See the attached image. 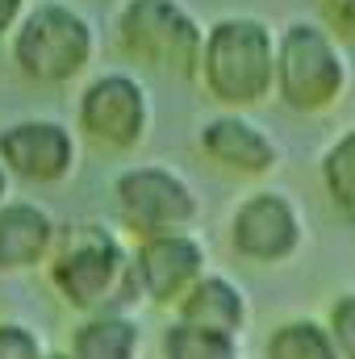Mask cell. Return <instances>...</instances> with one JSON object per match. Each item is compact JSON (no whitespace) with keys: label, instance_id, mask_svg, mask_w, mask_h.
I'll return each instance as SVG.
<instances>
[{"label":"cell","instance_id":"obj_1","mask_svg":"<svg viewBox=\"0 0 355 359\" xmlns=\"http://www.w3.org/2000/svg\"><path fill=\"white\" fill-rule=\"evenodd\" d=\"M51 284L67 297V305L113 313L117 305H130L142 297L138 271L113 230L96 222H76L67 230H55L51 247Z\"/></svg>","mask_w":355,"mask_h":359},{"label":"cell","instance_id":"obj_2","mask_svg":"<svg viewBox=\"0 0 355 359\" xmlns=\"http://www.w3.org/2000/svg\"><path fill=\"white\" fill-rule=\"evenodd\" d=\"M201 88L226 109L260 104L276 92V29L264 17H222L205 29Z\"/></svg>","mask_w":355,"mask_h":359},{"label":"cell","instance_id":"obj_3","mask_svg":"<svg viewBox=\"0 0 355 359\" xmlns=\"http://www.w3.org/2000/svg\"><path fill=\"white\" fill-rule=\"evenodd\" d=\"M113 46L134 67L163 80H196L205 25L184 0H121Z\"/></svg>","mask_w":355,"mask_h":359},{"label":"cell","instance_id":"obj_4","mask_svg":"<svg viewBox=\"0 0 355 359\" xmlns=\"http://www.w3.org/2000/svg\"><path fill=\"white\" fill-rule=\"evenodd\" d=\"M96 59V25L67 0H38L13 29V63L34 84H72Z\"/></svg>","mask_w":355,"mask_h":359},{"label":"cell","instance_id":"obj_5","mask_svg":"<svg viewBox=\"0 0 355 359\" xmlns=\"http://www.w3.org/2000/svg\"><path fill=\"white\" fill-rule=\"evenodd\" d=\"M347 92V59L322 21H293L276 34V96L305 117L330 113Z\"/></svg>","mask_w":355,"mask_h":359},{"label":"cell","instance_id":"obj_6","mask_svg":"<svg viewBox=\"0 0 355 359\" xmlns=\"http://www.w3.org/2000/svg\"><path fill=\"white\" fill-rule=\"evenodd\" d=\"M80 134L100 151H134L151 126V100L138 76L130 72H100L92 76L76 104Z\"/></svg>","mask_w":355,"mask_h":359},{"label":"cell","instance_id":"obj_7","mask_svg":"<svg viewBox=\"0 0 355 359\" xmlns=\"http://www.w3.org/2000/svg\"><path fill=\"white\" fill-rule=\"evenodd\" d=\"M113 205L117 217L130 234L155 238V234H180L196 217V196L192 188L168 172V168H134L121 172L113 184Z\"/></svg>","mask_w":355,"mask_h":359},{"label":"cell","instance_id":"obj_8","mask_svg":"<svg viewBox=\"0 0 355 359\" xmlns=\"http://www.w3.org/2000/svg\"><path fill=\"white\" fill-rule=\"evenodd\" d=\"M0 159L8 163V172L29 184H55L76 168V138L67 126L34 117V121H17L0 134Z\"/></svg>","mask_w":355,"mask_h":359},{"label":"cell","instance_id":"obj_9","mask_svg":"<svg viewBox=\"0 0 355 359\" xmlns=\"http://www.w3.org/2000/svg\"><path fill=\"white\" fill-rule=\"evenodd\" d=\"M230 243L243 259L251 264H280L297 251L301 243V222L297 209L280 192H260L247 196L230 222Z\"/></svg>","mask_w":355,"mask_h":359},{"label":"cell","instance_id":"obj_10","mask_svg":"<svg viewBox=\"0 0 355 359\" xmlns=\"http://www.w3.org/2000/svg\"><path fill=\"white\" fill-rule=\"evenodd\" d=\"M201 268H205V251L188 234H155V238H142V247L134 255L138 288L155 305H176L180 297L201 280Z\"/></svg>","mask_w":355,"mask_h":359},{"label":"cell","instance_id":"obj_11","mask_svg":"<svg viewBox=\"0 0 355 359\" xmlns=\"http://www.w3.org/2000/svg\"><path fill=\"white\" fill-rule=\"evenodd\" d=\"M201 155L234 176H267L280 159L276 142L239 113H222L201 126Z\"/></svg>","mask_w":355,"mask_h":359},{"label":"cell","instance_id":"obj_12","mask_svg":"<svg viewBox=\"0 0 355 359\" xmlns=\"http://www.w3.org/2000/svg\"><path fill=\"white\" fill-rule=\"evenodd\" d=\"M55 247V222L38 205H4L0 209V271L34 268Z\"/></svg>","mask_w":355,"mask_h":359},{"label":"cell","instance_id":"obj_13","mask_svg":"<svg viewBox=\"0 0 355 359\" xmlns=\"http://www.w3.org/2000/svg\"><path fill=\"white\" fill-rule=\"evenodd\" d=\"M176 305H180V322H192V326H205V330H217V334H239V326L247 318V305H243L239 288L222 276H201Z\"/></svg>","mask_w":355,"mask_h":359},{"label":"cell","instance_id":"obj_14","mask_svg":"<svg viewBox=\"0 0 355 359\" xmlns=\"http://www.w3.org/2000/svg\"><path fill=\"white\" fill-rule=\"evenodd\" d=\"M72 359H138V330L121 313H92L72 334Z\"/></svg>","mask_w":355,"mask_h":359},{"label":"cell","instance_id":"obj_15","mask_svg":"<svg viewBox=\"0 0 355 359\" xmlns=\"http://www.w3.org/2000/svg\"><path fill=\"white\" fill-rule=\"evenodd\" d=\"M264 359H339V347L322 322H284L272 330Z\"/></svg>","mask_w":355,"mask_h":359},{"label":"cell","instance_id":"obj_16","mask_svg":"<svg viewBox=\"0 0 355 359\" xmlns=\"http://www.w3.org/2000/svg\"><path fill=\"white\" fill-rule=\"evenodd\" d=\"M163 359H239V343H234V334L176 322L163 339Z\"/></svg>","mask_w":355,"mask_h":359},{"label":"cell","instance_id":"obj_17","mask_svg":"<svg viewBox=\"0 0 355 359\" xmlns=\"http://www.w3.org/2000/svg\"><path fill=\"white\" fill-rule=\"evenodd\" d=\"M322 180H326V192L335 201V209L355 222V130H347L322 159Z\"/></svg>","mask_w":355,"mask_h":359},{"label":"cell","instance_id":"obj_18","mask_svg":"<svg viewBox=\"0 0 355 359\" xmlns=\"http://www.w3.org/2000/svg\"><path fill=\"white\" fill-rule=\"evenodd\" d=\"M335 347H339V359H355V292L339 297L335 309H330V322H326Z\"/></svg>","mask_w":355,"mask_h":359},{"label":"cell","instance_id":"obj_19","mask_svg":"<svg viewBox=\"0 0 355 359\" xmlns=\"http://www.w3.org/2000/svg\"><path fill=\"white\" fill-rule=\"evenodd\" d=\"M309 4L339 42H355V0H309Z\"/></svg>","mask_w":355,"mask_h":359},{"label":"cell","instance_id":"obj_20","mask_svg":"<svg viewBox=\"0 0 355 359\" xmlns=\"http://www.w3.org/2000/svg\"><path fill=\"white\" fill-rule=\"evenodd\" d=\"M0 359H46L42 355V343L34 339V330L25 326H0Z\"/></svg>","mask_w":355,"mask_h":359},{"label":"cell","instance_id":"obj_21","mask_svg":"<svg viewBox=\"0 0 355 359\" xmlns=\"http://www.w3.org/2000/svg\"><path fill=\"white\" fill-rule=\"evenodd\" d=\"M21 17H25V0H0V42L13 38V29H17Z\"/></svg>","mask_w":355,"mask_h":359},{"label":"cell","instance_id":"obj_22","mask_svg":"<svg viewBox=\"0 0 355 359\" xmlns=\"http://www.w3.org/2000/svg\"><path fill=\"white\" fill-rule=\"evenodd\" d=\"M0 196H4V172H0Z\"/></svg>","mask_w":355,"mask_h":359},{"label":"cell","instance_id":"obj_23","mask_svg":"<svg viewBox=\"0 0 355 359\" xmlns=\"http://www.w3.org/2000/svg\"><path fill=\"white\" fill-rule=\"evenodd\" d=\"M46 359H72V355H46Z\"/></svg>","mask_w":355,"mask_h":359}]
</instances>
